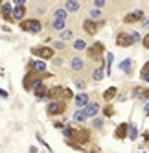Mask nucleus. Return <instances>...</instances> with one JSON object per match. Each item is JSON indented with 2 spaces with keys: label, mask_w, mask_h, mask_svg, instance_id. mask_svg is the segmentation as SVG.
Wrapping results in <instances>:
<instances>
[{
  "label": "nucleus",
  "mask_w": 149,
  "mask_h": 153,
  "mask_svg": "<svg viewBox=\"0 0 149 153\" xmlns=\"http://www.w3.org/2000/svg\"><path fill=\"white\" fill-rule=\"evenodd\" d=\"M87 41H85V39H76V41H74V45H72V48L74 50H76V52H83V50H87Z\"/></svg>",
  "instance_id": "nucleus-20"
},
{
  "label": "nucleus",
  "mask_w": 149,
  "mask_h": 153,
  "mask_svg": "<svg viewBox=\"0 0 149 153\" xmlns=\"http://www.w3.org/2000/svg\"><path fill=\"white\" fill-rule=\"evenodd\" d=\"M120 70L125 72V74H131V70H133V59H125V61H122V63H120Z\"/></svg>",
  "instance_id": "nucleus-21"
},
{
  "label": "nucleus",
  "mask_w": 149,
  "mask_h": 153,
  "mask_svg": "<svg viewBox=\"0 0 149 153\" xmlns=\"http://www.w3.org/2000/svg\"><path fill=\"white\" fill-rule=\"evenodd\" d=\"M30 68H31V72L37 74V76H39V72L44 74V72H46V63L41 61V59H39V61H31V63H30Z\"/></svg>",
  "instance_id": "nucleus-12"
},
{
  "label": "nucleus",
  "mask_w": 149,
  "mask_h": 153,
  "mask_svg": "<svg viewBox=\"0 0 149 153\" xmlns=\"http://www.w3.org/2000/svg\"><path fill=\"white\" fill-rule=\"evenodd\" d=\"M66 111V102L63 100H52L48 105H46V113L50 116H57V114H63Z\"/></svg>",
  "instance_id": "nucleus-2"
},
{
  "label": "nucleus",
  "mask_w": 149,
  "mask_h": 153,
  "mask_svg": "<svg viewBox=\"0 0 149 153\" xmlns=\"http://www.w3.org/2000/svg\"><path fill=\"white\" fill-rule=\"evenodd\" d=\"M76 87H77V89H81V91H83V89H85V81L77 79V81H76Z\"/></svg>",
  "instance_id": "nucleus-36"
},
{
  "label": "nucleus",
  "mask_w": 149,
  "mask_h": 153,
  "mask_svg": "<svg viewBox=\"0 0 149 153\" xmlns=\"http://www.w3.org/2000/svg\"><path fill=\"white\" fill-rule=\"evenodd\" d=\"M144 19H145V13L142 11V9H136V11L125 15L123 22H125V24H133V22H138V20H144Z\"/></svg>",
  "instance_id": "nucleus-6"
},
{
  "label": "nucleus",
  "mask_w": 149,
  "mask_h": 153,
  "mask_svg": "<svg viewBox=\"0 0 149 153\" xmlns=\"http://www.w3.org/2000/svg\"><path fill=\"white\" fill-rule=\"evenodd\" d=\"M24 15H26V6H15L13 7L11 19H15V20H24Z\"/></svg>",
  "instance_id": "nucleus-15"
},
{
  "label": "nucleus",
  "mask_w": 149,
  "mask_h": 153,
  "mask_svg": "<svg viewBox=\"0 0 149 153\" xmlns=\"http://www.w3.org/2000/svg\"><path fill=\"white\" fill-rule=\"evenodd\" d=\"M70 68H72L74 72H81V70L85 68L83 57H72V59H70Z\"/></svg>",
  "instance_id": "nucleus-14"
},
{
  "label": "nucleus",
  "mask_w": 149,
  "mask_h": 153,
  "mask_svg": "<svg viewBox=\"0 0 149 153\" xmlns=\"http://www.w3.org/2000/svg\"><path fill=\"white\" fill-rule=\"evenodd\" d=\"M31 91H33V94L39 98V100H42L44 98V94H46V87H44V83H42V79H39V81H35V85L31 87Z\"/></svg>",
  "instance_id": "nucleus-10"
},
{
  "label": "nucleus",
  "mask_w": 149,
  "mask_h": 153,
  "mask_svg": "<svg viewBox=\"0 0 149 153\" xmlns=\"http://www.w3.org/2000/svg\"><path fill=\"white\" fill-rule=\"evenodd\" d=\"M74 120H76V122H85V120H87V114H85V111L83 109H77L76 113H74Z\"/></svg>",
  "instance_id": "nucleus-26"
},
{
  "label": "nucleus",
  "mask_w": 149,
  "mask_h": 153,
  "mask_svg": "<svg viewBox=\"0 0 149 153\" xmlns=\"http://www.w3.org/2000/svg\"><path fill=\"white\" fill-rule=\"evenodd\" d=\"M65 26H66L65 20H52V28H54L55 31H63V30H65Z\"/></svg>",
  "instance_id": "nucleus-27"
},
{
  "label": "nucleus",
  "mask_w": 149,
  "mask_h": 153,
  "mask_svg": "<svg viewBox=\"0 0 149 153\" xmlns=\"http://www.w3.org/2000/svg\"><path fill=\"white\" fill-rule=\"evenodd\" d=\"M89 15H90V19H89V20H92V22H96L98 19H101V11H100V9H92Z\"/></svg>",
  "instance_id": "nucleus-30"
},
{
  "label": "nucleus",
  "mask_w": 149,
  "mask_h": 153,
  "mask_svg": "<svg viewBox=\"0 0 149 153\" xmlns=\"http://www.w3.org/2000/svg\"><path fill=\"white\" fill-rule=\"evenodd\" d=\"M92 126H94L96 129H101V127H103V120H101V118H98V116H96V118L92 120Z\"/></svg>",
  "instance_id": "nucleus-33"
},
{
  "label": "nucleus",
  "mask_w": 149,
  "mask_h": 153,
  "mask_svg": "<svg viewBox=\"0 0 149 153\" xmlns=\"http://www.w3.org/2000/svg\"><path fill=\"white\" fill-rule=\"evenodd\" d=\"M11 11H13V6L9 4V2H2L0 4V15H2V19L4 20H9V22H11Z\"/></svg>",
  "instance_id": "nucleus-9"
},
{
  "label": "nucleus",
  "mask_w": 149,
  "mask_h": 153,
  "mask_svg": "<svg viewBox=\"0 0 149 153\" xmlns=\"http://www.w3.org/2000/svg\"><path fill=\"white\" fill-rule=\"evenodd\" d=\"M147 46H149V37L145 35V37H144V48H147Z\"/></svg>",
  "instance_id": "nucleus-38"
},
{
  "label": "nucleus",
  "mask_w": 149,
  "mask_h": 153,
  "mask_svg": "<svg viewBox=\"0 0 149 153\" xmlns=\"http://www.w3.org/2000/svg\"><path fill=\"white\" fill-rule=\"evenodd\" d=\"M112 59H114V56H112V52H109V53H107V74H111V67H112Z\"/></svg>",
  "instance_id": "nucleus-32"
},
{
  "label": "nucleus",
  "mask_w": 149,
  "mask_h": 153,
  "mask_svg": "<svg viewBox=\"0 0 149 153\" xmlns=\"http://www.w3.org/2000/svg\"><path fill=\"white\" fill-rule=\"evenodd\" d=\"M140 76H142V79H144L145 83L149 81V63L144 65V68H142V74H140Z\"/></svg>",
  "instance_id": "nucleus-29"
},
{
  "label": "nucleus",
  "mask_w": 149,
  "mask_h": 153,
  "mask_svg": "<svg viewBox=\"0 0 149 153\" xmlns=\"http://www.w3.org/2000/svg\"><path fill=\"white\" fill-rule=\"evenodd\" d=\"M74 39V30H63L61 31V42H65V41H72Z\"/></svg>",
  "instance_id": "nucleus-24"
},
{
  "label": "nucleus",
  "mask_w": 149,
  "mask_h": 153,
  "mask_svg": "<svg viewBox=\"0 0 149 153\" xmlns=\"http://www.w3.org/2000/svg\"><path fill=\"white\" fill-rule=\"evenodd\" d=\"M66 17H68V13L63 7H59V9L54 11V20H66Z\"/></svg>",
  "instance_id": "nucleus-22"
},
{
  "label": "nucleus",
  "mask_w": 149,
  "mask_h": 153,
  "mask_svg": "<svg viewBox=\"0 0 149 153\" xmlns=\"http://www.w3.org/2000/svg\"><path fill=\"white\" fill-rule=\"evenodd\" d=\"M83 30L85 31H87V33L89 35H94L96 33V31H98V24H96V22H92V20H85V22H83Z\"/></svg>",
  "instance_id": "nucleus-17"
},
{
  "label": "nucleus",
  "mask_w": 149,
  "mask_h": 153,
  "mask_svg": "<svg viewBox=\"0 0 149 153\" xmlns=\"http://www.w3.org/2000/svg\"><path fill=\"white\" fill-rule=\"evenodd\" d=\"M74 138H77L79 146H81V144H87V142L90 140V131H89V129H79V131H76V133H74Z\"/></svg>",
  "instance_id": "nucleus-11"
},
{
  "label": "nucleus",
  "mask_w": 149,
  "mask_h": 153,
  "mask_svg": "<svg viewBox=\"0 0 149 153\" xmlns=\"http://www.w3.org/2000/svg\"><path fill=\"white\" fill-rule=\"evenodd\" d=\"M54 50H65V42L55 41V42H54Z\"/></svg>",
  "instance_id": "nucleus-35"
},
{
  "label": "nucleus",
  "mask_w": 149,
  "mask_h": 153,
  "mask_svg": "<svg viewBox=\"0 0 149 153\" xmlns=\"http://www.w3.org/2000/svg\"><path fill=\"white\" fill-rule=\"evenodd\" d=\"M74 133H76V129H72V127H65V129H63V135H65L66 138H74Z\"/></svg>",
  "instance_id": "nucleus-31"
},
{
  "label": "nucleus",
  "mask_w": 149,
  "mask_h": 153,
  "mask_svg": "<svg viewBox=\"0 0 149 153\" xmlns=\"http://www.w3.org/2000/svg\"><path fill=\"white\" fill-rule=\"evenodd\" d=\"M83 111H85V114H87V118L98 116V113H100V103L98 102H89L87 105L83 107Z\"/></svg>",
  "instance_id": "nucleus-7"
},
{
  "label": "nucleus",
  "mask_w": 149,
  "mask_h": 153,
  "mask_svg": "<svg viewBox=\"0 0 149 153\" xmlns=\"http://www.w3.org/2000/svg\"><path fill=\"white\" fill-rule=\"evenodd\" d=\"M20 30L28 31V33H39L42 30V24L39 19H24V20H20Z\"/></svg>",
  "instance_id": "nucleus-1"
},
{
  "label": "nucleus",
  "mask_w": 149,
  "mask_h": 153,
  "mask_svg": "<svg viewBox=\"0 0 149 153\" xmlns=\"http://www.w3.org/2000/svg\"><path fill=\"white\" fill-rule=\"evenodd\" d=\"M39 79H42V78H39L37 74H33V72L30 70V72L24 76V81H22V83H24V89H26V91H31V87H33L35 81H39Z\"/></svg>",
  "instance_id": "nucleus-8"
},
{
  "label": "nucleus",
  "mask_w": 149,
  "mask_h": 153,
  "mask_svg": "<svg viewBox=\"0 0 149 153\" xmlns=\"http://www.w3.org/2000/svg\"><path fill=\"white\" fill-rule=\"evenodd\" d=\"M144 153H145V151H144Z\"/></svg>",
  "instance_id": "nucleus-41"
},
{
  "label": "nucleus",
  "mask_w": 149,
  "mask_h": 153,
  "mask_svg": "<svg viewBox=\"0 0 149 153\" xmlns=\"http://www.w3.org/2000/svg\"><path fill=\"white\" fill-rule=\"evenodd\" d=\"M0 96H2V98H7V92H6V91H2V89H0Z\"/></svg>",
  "instance_id": "nucleus-39"
},
{
  "label": "nucleus",
  "mask_w": 149,
  "mask_h": 153,
  "mask_svg": "<svg viewBox=\"0 0 149 153\" xmlns=\"http://www.w3.org/2000/svg\"><path fill=\"white\" fill-rule=\"evenodd\" d=\"M116 94H118V89H116V87H109V89L103 92V100L105 102H111V100L116 98Z\"/></svg>",
  "instance_id": "nucleus-18"
},
{
  "label": "nucleus",
  "mask_w": 149,
  "mask_h": 153,
  "mask_svg": "<svg viewBox=\"0 0 149 153\" xmlns=\"http://www.w3.org/2000/svg\"><path fill=\"white\" fill-rule=\"evenodd\" d=\"M112 107H107V109H105V116H112Z\"/></svg>",
  "instance_id": "nucleus-37"
},
{
  "label": "nucleus",
  "mask_w": 149,
  "mask_h": 153,
  "mask_svg": "<svg viewBox=\"0 0 149 153\" xmlns=\"http://www.w3.org/2000/svg\"><path fill=\"white\" fill-rule=\"evenodd\" d=\"M116 138H120V140L127 138V122H123L116 127Z\"/></svg>",
  "instance_id": "nucleus-19"
},
{
  "label": "nucleus",
  "mask_w": 149,
  "mask_h": 153,
  "mask_svg": "<svg viewBox=\"0 0 149 153\" xmlns=\"http://www.w3.org/2000/svg\"><path fill=\"white\" fill-rule=\"evenodd\" d=\"M134 98H144V102H147V87H138L134 89Z\"/></svg>",
  "instance_id": "nucleus-25"
},
{
  "label": "nucleus",
  "mask_w": 149,
  "mask_h": 153,
  "mask_svg": "<svg viewBox=\"0 0 149 153\" xmlns=\"http://www.w3.org/2000/svg\"><path fill=\"white\" fill-rule=\"evenodd\" d=\"M54 63H55V65H57V67H59V65H61V63H63V61H61V59H59V57H55V59H54Z\"/></svg>",
  "instance_id": "nucleus-40"
},
{
  "label": "nucleus",
  "mask_w": 149,
  "mask_h": 153,
  "mask_svg": "<svg viewBox=\"0 0 149 153\" xmlns=\"http://www.w3.org/2000/svg\"><path fill=\"white\" fill-rule=\"evenodd\" d=\"M116 45H118V46H122V48H127V46H133L134 42H133L131 35L127 33V31H120V33L116 35Z\"/></svg>",
  "instance_id": "nucleus-5"
},
{
  "label": "nucleus",
  "mask_w": 149,
  "mask_h": 153,
  "mask_svg": "<svg viewBox=\"0 0 149 153\" xmlns=\"http://www.w3.org/2000/svg\"><path fill=\"white\" fill-rule=\"evenodd\" d=\"M101 53H103V45H101V42H94V45L87 46V56L90 59H98L100 61Z\"/></svg>",
  "instance_id": "nucleus-4"
},
{
  "label": "nucleus",
  "mask_w": 149,
  "mask_h": 153,
  "mask_svg": "<svg viewBox=\"0 0 149 153\" xmlns=\"http://www.w3.org/2000/svg\"><path fill=\"white\" fill-rule=\"evenodd\" d=\"M79 7H81V4L76 2V0H66V2H65V7H63V9H65L66 13H76Z\"/></svg>",
  "instance_id": "nucleus-16"
},
{
  "label": "nucleus",
  "mask_w": 149,
  "mask_h": 153,
  "mask_svg": "<svg viewBox=\"0 0 149 153\" xmlns=\"http://www.w3.org/2000/svg\"><path fill=\"white\" fill-rule=\"evenodd\" d=\"M89 102H90V98H89V94H87V92H79L76 98H74V103H76V107H77V109H83Z\"/></svg>",
  "instance_id": "nucleus-13"
},
{
  "label": "nucleus",
  "mask_w": 149,
  "mask_h": 153,
  "mask_svg": "<svg viewBox=\"0 0 149 153\" xmlns=\"http://www.w3.org/2000/svg\"><path fill=\"white\" fill-rule=\"evenodd\" d=\"M127 133H129V138L131 140H136L138 138V129L134 124H127Z\"/></svg>",
  "instance_id": "nucleus-23"
},
{
  "label": "nucleus",
  "mask_w": 149,
  "mask_h": 153,
  "mask_svg": "<svg viewBox=\"0 0 149 153\" xmlns=\"http://www.w3.org/2000/svg\"><path fill=\"white\" fill-rule=\"evenodd\" d=\"M92 4H94V9H101V7L105 6V2H103V0H94Z\"/></svg>",
  "instance_id": "nucleus-34"
},
{
  "label": "nucleus",
  "mask_w": 149,
  "mask_h": 153,
  "mask_svg": "<svg viewBox=\"0 0 149 153\" xmlns=\"http://www.w3.org/2000/svg\"><path fill=\"white\" fill-rule=\"evenodd\" d=\"M31 53H33V56H39L41 61H46V59L54 57V48H52V46H39V48L31 50Z\"/></svg>",
  "instance_id": "nucleus-3"
},
{
  "label": "nucleus",
  "mask_w": 149,
  "mask_h": 153,
  "mask_svg": "<svg viewBox=\"0 0 149 153\" xmlns=\"http://www.w3.org/2000/svg\"><path fill=\"white\" fill-rule=\"evenodd\" d=\"M103 78H105V74H103L101 68H96V70L92 72V79H94V81H101Z\"/></svg>",
  "instance_id": "nucleus-28"
}]
</instances>
